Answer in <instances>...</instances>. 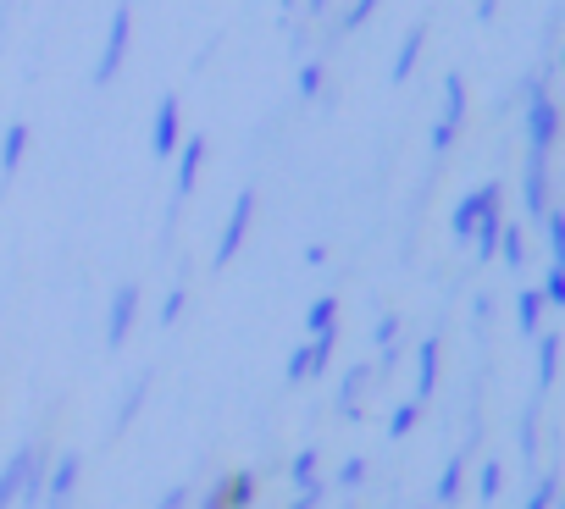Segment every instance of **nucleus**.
Returning <instances> with one entry per match:
<instances>
[{
  "label": "nucleus",
  "instance_id": "f257e3e1",
  "mask_svg": "<svg viewBox=\"0 0 565 509\" xmlns=\"http://www.w3.org/2000/svg\"><path fill=\"white\" fill-rule=\"evenodd\" d=\"M122 45H128V6L117 12V23H111V39H106V56H100V78H111L122 61Z\"/></svg>",
  "mask_w": 565,
  "mask_h": 509
},
{
  "label": "nucleus",
  "instance_id": "f03ea898",
  "mask_svg": "<svg viewBox=\"0 0 565 509\" xmlns=\"http://www.w3.org/2000/svg\"><path fill=\"white\" fill-rule=\"evenodd\" d=\"M172 139H178V106H161V117H156V155H167L172 150Z\"/></svg>",
  "mask_w": 565,
  "mask_h": 509
},
{
  "label": "nucleus",
  "instance_id": "7ed1b4c3",
  "mask_svg": "<svg viewBox=\"0 0 565 509\" xmlns=\"http://www.w3.org/2000/svg\"><path fill=\"white\" fill-rule=\"evenodd\" d=\"M311 6H322V0H311Z\"/></svg>",
  "mask_w": 565,
  "mask_h": 509
}]
</instances>
